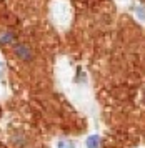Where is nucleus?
Segmentation results:
<instances>
[{
  "instance_id": "f257e3e1",
  "label": "nucleus",
  "mask_w": 145,
  "mask_h": 148,
  "mask_svg": "<svg viewBox=\"0 0 145 148\" xmlns=\"http://www.w3.org/2000/svg\"><path fill=\"white\" fill-rule=\"evenodd\" d=\"M13 53L17 55V58L22 62H32L35 58V55H33V50L27 43H15V47H13Z\"/></svg>"
},
{
  "instance_id": "f03ea898",
  "label": "nucleus",
  "mask_w": 145,
  "mask_h": 148,
  "mask_svg": "<svg viewBox=\"0 0 145 148\" xmlns=\"http://www.w3.org/2000/svg\"><path fill=\"white\" fill-rule=\"evenodd\" d=\"M99 143H100V138L97 135H92V136L87 140V147L88 148H99Z\"/></svg>"
},
{
  "instance_id": "7ed1b4c3",
  "label": "nucleus",
  "mask_w": 145,
  "mask_h": 148,
  "mask_svg": "<svg viewBox=\"0 0 145 148\" xmlns=\"http://www.w3.org/2000/svg\"><path fill=\"white\" fill-rule=\"evenodd\" d=\"M13 42V35L10 34V32H5V34H2V37H0V43H12Z\"/></svg>"
},
{
  "instance_id": "20e7f679",
  "label": "nucleus",
  "mask_w": 145,
  "mask_h": 148,
  "mask_svg": "<svg viewBox=\"0 0 145 148\" xmlns=\"http://www.w3.org/2000/svg\"><path fill=\"white\" fill-rule=\"evenodd\" d=\"M59 148H72V145H70V143H67V141H60Z\"/></svg>"
}]
</instances>
